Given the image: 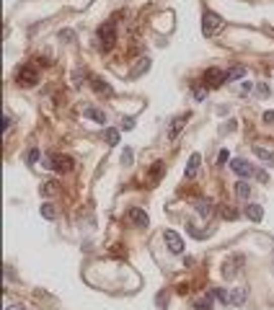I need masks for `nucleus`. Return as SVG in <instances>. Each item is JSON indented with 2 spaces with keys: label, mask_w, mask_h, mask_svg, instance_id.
<instances>
[{
  "label": "nucleus",
  "mask_w": 274,
  "mask_h": 310,
  "mask_svg": "<svg viewBox=\"0 0 274 310\" xmlns=\"http://www.w3.org/2000/svg\"><path fill=\"white\" fill-rule=\"evenodd\" d=\"M227 161H231V152H227V150H220V155H217V166H225Z\"/></svg>",
  "instance_id": "cd10ccee"
},
{
  "label": "nucleus",
  "mask_w": 274,
  "mask_h": 310,
  "mask_svg": "<svg viewBox=\"0 0 274 310\" xmlns=\"http://www.w3.org/2000/svg\"><path fill=\"white\" fill-rule=\"evenodd\" d=\"M99 44H101V49H109L114 41H117V34H114V21H106V24L99 29Z\"/></svg>",
  "instance_id": "20e7f679"
},
{
  "label": "nucleus",
  "mask_w": 274,
  "mask_h": 310,
  "mask_svg": "<svg viewBox=\"0 0 274 310\" xmlns=\"http://www.w3.org/2000/svg\"><path fill=\"white\" fill-rule=\"evenodd\" d=\"M231 168L241 176V179H248V176H254L256 171H254V166H251L248 161H243V158H236L233 163H231Z\"/></svg>",
  "instance_id": "6e6552de"
},
{
  "label": "nucleus",
  "mask_w": 274,
  "mask_h": 310,
  "mask_svg": "<svg viewBox=\"0 0 274 310\" xmlns=\"http://www.w3.org/2000/svg\"><path fill=\"white\" fill-rule=\"evenodd\" d=\"M55 191H57V184H55V181H47V184L39 186V194H41V196H52Z\"/></svg>",
  "instance_id": "412c9836"
},
{
  "label": "nucleus",
  "mask_w": 274,
  "mask_h": 310,
  "mask_svg": "<svg viewBox=\"0 0 274 310\" xmlns=\"http://www.w3.org/2000/svg\"><path fill=\"white\" fill-rule=\"evenodd\" d=\"M122 166H132V150L129 147L122 150Z\"/></svg>",
  "instance_id": "bb28decb"
},
{
  "label": "nucleus",
  "mask_w": 274,
  "mask_h": 310,
  "mask_svg": "<svg viewBox=\"0 0 274 310\" xmlns=\"http://www.w3.org/2000/svg\"><path fill=\"white\" fill-rule=\"evenodd\" d=\"M246 264V256L243 253H233V256H227L225 261H222V267H220V272H222V277L225 279H233L236 274H238V269Z\"/></svg>",
  "instance_id": "f03ea898"
},
{
  "label": "nucleus",
  "mask_w": 274,
  "mask_h": 310,
  "mask_svg": "<svg viewBox=\"0 0 274 310\" xmlns=\"http://www.w3.org/2000/svg\"><path fill=\"white\" fill-rule=\"evenodd\" d=\"M104 140H106L109 145H117V142H119V129H106V132H104Z\"/></svg>",
  "instance_id": "4be33fe9"
},
{
  "label": "nucleus",
  "mask_w": 274,
  "mask_h": 310,
  "mask_svg": "<svg viewBox=\"0 0 274 310\" xmlns=\"http://www.w3.org/2000/svg\"><path fill=\"white\" fill-rule=\"evenodd\" d=\"M243 75H246V68H243V65H236V68H231V70L225 73V80H238Z\"/></svg>",
  "instance_id": "6ab92c4d"
},
{
  "label": "nucleus",
  "mask_w": 274,
  "mask_h": 310,
  "mask_svg": "<svg viewBox=\"0 0 274 310\" xmlns=\"http://www.w3.org/2000/svg\"><path fill=\"white\" fill-rule=\"evenodd\" d=\"M16 80L24 85V88H31V85H36L39 83V75H36V70L34 68H29V65H24V68H18L16 70Z\"/></svg>",
  "instance_id": "39448f33"
},
{
  "label": "nucleus",
  "mask_w": 274,
  "mask_h": 310,
  "mask_svg": "<svg viewBox=\"0 0 274 310\" xmlns=\"http://www.w3.org/2000/svg\"><path fill=\"white\" fill-rule=\"evenodd\" d=\"M41 217H44V220H55V217H57V210H55L50 202L41 204Z\"/></svg>",
  "instance_id": "5701e85b"
},
{
  "label": "nucleus",
  "mask_w": 274,
  "mask_h": 310,
  "mask_svg": "<svg viewBox=\"0 0 274 310\" xmlns=\"http://www.w3.org/2000/svg\"><path fill=\"white\" fill-rule=\"evenodd\" d=\"M39 158H41V152H39L36 147H31V150L26 152V163H29V166H34V163H39Z\"/></svg>",
  "instance_id": "a878e982"
},
{
  "label": "nucleus",
  "mask_w": 274,
  "mask_h": 310,
  "mask_svg": "<svg viewBox=\"0 0 274 310\" xmlns=\"http://www.w3.org/2000/svg\"><path fill=\"white\" fill-rule=\"evenodd\" d=\"M204 83H210L212 88H217V85H222V83H225V73H222V70H217V68H210L207 73H204Z\"/></svg>",
  "instance_id": "1a4fd4ad"
},
{
  "label": "nucleus",
  "mask_w": 274,
  "mask_h": 310,
  "mask_svg": "<svg viewBox=\"0 0 274 310\" xmlns=\"http://www.w3.org/2000/svg\"><path fill=\"white\" fill-rule=\"evenodd\" d=\"M75 161L70 158V155H47V161H44V168H50V171H57V173H67V171H73Z\"/></svg>",
  "instance_id": "f257e3e1"
},
{
  "label": "nucleus",
  "mask_w": 274,
  "mask_h": 310,
  "mask_svg": "<svg viewBox=\"0 0 274 310\" xmlns=\"http://www.w3.org/2000/svg\"><path fill=\"white\" fill-rule=\"evenodd\" d=\"M129 223H132L134 228H148V225H150V217H148L145 210L132 207V210H129Z\"/></svg>",
  "instance_id": "0eeeda50"
},
{
  "label": "nucleus",
  "mask_w": 274,
  "mask_h": 310,
  "mask_svg": "<svg viewBox=\"0 0 274 310\" xmlns=\"http://www.w3.org/2000/svg\"><path fill=\"white\" fill-rule=\"evenodd\" d=\"M163 240H166V246H168V251L171 253H184V238H181L178 233H173V230H166L163 233Z\"/></svg>",
  "instance_id": "423d86ee"
},
{
  "label": "nucleus",
  "mask_w": 274,
  "mask_h": 310,
  "mask_svg": "<svg viewBox=\"0 0 274 310\" xmlns=\"http://www.w3.org/2000/svg\"><path fill=\"white\" fill-rule=\"evenodd\" d=\"M236 196H238V199H248V196H251V186H248L246 179H241V181L236 184Z\"/></svg>",
  "instance_id": "f3484780"
},
{
  "label": "nucleus",
  "mask_w": 274,
  "mask_h": 310,
  "mask_svg": "<svg viewBox=\"0 0 274 310\" xmlns=\"http://www.w3.org/2000/svg\"><path fill=\"white\" fill-rule=\"evenodd\" d=\"M199 163H202V155L194 152L192 158H189V166H187V173H184V179H194L197 171H199Z\"/></svg>",
  "instance_id": "f8f14e48"
},
{
  "label": "nucleus",
  "mask_w": 274,
  "mask_h": 310,
  "mask_svg": "<svg viewBox=\"0 0 274 310\" xmlns=\"http://www.w3.org/2000/svg\"><path fill=\"white\" fill-rule=\"evenodd\" d=\"M132 127H134V119H124L122 122V129H132Z\"/></svg>",
  "instance_id": "4c0bfd02"
},
{
  "label": "nucleus",
  "mask_w": 274,
  "mask_h": 310,
  "mask_svg": "<svg viewBox=\"0 0 274 310\" xmlns=\"http://www.w3.org/2000/svg\"><path fill=\"white\" fill-rule=\"evenodd\" d=\"M83 114H85L88 119H94L96 124H106V114L101 112V109H94V106H88V109H85Z\"/></svg>",
  "instance_id": "4468645a"
},
{
  "label": "nucleus",
  "mask_w": 274,
  "mask_h": 310,
  "mask_svg": "<svg viewBox=\"0 0 274 310\" xmlns=\"http://www.w3.org/2000/svg\"><path fill=\"white\" fill-rule=\"evenodd\" d=\"M187 228H189V233H192L194 238H204V233H202V230H197L194 225H187Z\"/></svg>",
  "instance_id": "f704fd0d"
},
{
  "label": "nucleus",
  "mask_w": 274,
  "mask_h": 310,
  "mask_svg": "<svg viewBox=\"0 0 274 310\" xmlns=\"http://www.w3.org/2000/svg\"><path fill=\"white\" fill-rule=\"evenodd\" d=\"M194 210H197L199 217H210V212H212V199H199V202L194 204Z\"/></svg>",
  "instance_id": "ddd939ff"
},
{
  "label": "nucleus",
  "mask_w": 274,
  "mask_h": 310,
  "mask_svg": "<svg viewBox=\"0 0 274 310\" xmlns=\"http://www.w3.org/2000/svg\"><path fill=\"white\" fill-rule=\"evenodd\" d=\"M246 297H248L246 287H236V290L231 292V305H243V302H246Z\"/></svg>",
  "instance_id": "2eb2a0df"
},
{
  "label": "nucleus",
  "mask_w": 274,
  "mask_h": 310,
  "mask_svg": "<svg viewBox=\"0 0 274 310\" xmlns=\"http://www.w3.org/2000/svg\"><path fill=\"white\" fill-rule=\"evenodd\" d=\"M256 179H259L261 184H266V181H269V173H266V171H256Z\"/></svg>",
  "instance_id": "473e14b6"
},
{
  "label": "nucleus",
  "mask_w": 274,
  "mask_h": 310,
  "mask_svg": "<svg viewBox=\"0 0 274 310\" xmlns=\"http://www.w3.org/2000/svg\"><path fill=\"white\" fill-rule=\"evenodd\" d=\"M60 39H62V41H73L75 34H73V31H60Z\"/></svg>",
  "instance_id": "2f4dec72"
},
{
  "label": "nucleus",
  "mask_w": 274,
  "mask_h": 310,
  "mask_svg": "<svg viewBox=\"0 0 274 310\" xmlns=\"http://www.w3.org/2000/svg\"><path fill=\"white\" fill-rule=\"evenodd\" d=\"M256 91H259V96H269V88H266L264 83H259V85H256Z\"/></svg>",
  "instance_id": "72a5a7b5"
},
{
  "label": "nucleus",
  "mask_w": 274,
  "mask_h": 310,
  "mask_svg": "<svg viewBox=\"0 0 274 310\" xmlns=\"http://www.w3.org/2000/svg\"><path fill=\"white\" fill-rule=\"evenodd\" d=\"M94 91H96L99 96H101V93H104V96H111V85H109L106 80H99V78H96V80H94Z\"/></svg>",
  "instance_id": "aec40b11"
},
{
  "label": "nucleus",
  "mask_w": 274,
  "mask_h": 310,
  "mask_svg": "<svg viewBox=\"0 0 274 310\" xmlns=\"http://www.w3.org/2000/svg\"><path fill=\"white\" fill-rule=\"evenodd\" d=\"M8 310H24V305H11Z\"/></svg>",
  "instance_id": "58836bf2"
},
{
  "label": "nucleus",
  "mask_w": 274,
  "mask_h": 310,
  "mask_svg": "<svg viewBox=\"0 0 274 310\" xmlns=\"http://www.w3.org/2000/svg\"><path fill=\"white\" fill-rule=\"evenodd\" d=\"M246 217L251 220V223H261V217H264V207L261 204H246Z\"/></svg>",
  "instance_id": "9d476101"
},
{
  "label": "nucleus",
  "mask_w": 274,
  "mask_h": 310,
  "mask_svg": "<svg viewBox=\"0 0 274 310\" xmlns=\"http://www.w3.org/2000/svg\"><path fill=\"white\" fill-rule=\"evenodd\" d=\"M161 173H163V163L158 161V163H153V171H150V181L155 184L158 179H161Z\"/></svg>",
  "instance_id": "393cba45"
},
{
  "label": "nucleus",
  "mask_w": 274,
  "mask_h": 310,
  "mask_svg": "<svg viewBox=\"0 0 274 310\" xmlns=\"http://www.w3.org/2000/svg\"><path fill=\"white\" fill-rule=\"evenodd\" d=\"M261 122H264V124H274V112H264Z\"/></svg>",
  "instance_id": "7c9ffc66"
},
{
  "label": "nucleus",
  "mask_w": 274,
  "mask_h": 310,
  "mask_svg": "<svg viewBox=\"0 0 274 310\" xmlns=\"http://www.w3.org/2000/svg\"><path fill=\"white\" fill-rule=\"evenodd\" d=\"M220 29H222V18H220L217 13H212V11L204 13V18H202V31H204V36H215Z\"/></svg>",
  "instance_id": "7ed1b4c3"
},
{
  "label": "nucleus",
  "mask_w": 274,
  "mask_h": 310,
  "mask_svg": "<svg viewBox=\"0 0 274 310\" xmlns=\"http://www.w3.org/2000/svg\"><path fill=\"white\" fill-rule=\"evenodd\" d=\"M204 96H207V88H194V98L197 101H202Z\"/></svg>",
  "instance_id": "c756f323"
},
{
  "label": "nucleus",
  "mask_w": 274,
  "mask_h": 310,
  "mask_svg": "<svg viewBox=\"0 0 274 310\" xmlns=\"http://www.w3.org/2000/svg\"><path fill=\"white\" fill-rule=\"evenodd\" d=\"M222 217H225V220H236V217H238V212H236V210H231V207H222Z\"/></svg>",
  "instance_id": "c85d7f7f"
},
{
  "label": "nucleus",
  "mask_w": 274,
  "mask_h": 310,
  "mask_svg": "<svg viewBox=\"0 0 274 310\" xmlns=\"http://www.w3.org/2000/svg\"><path fill=\"white\" fill-rule=\"evenodd\" d=\"M8 127H11V114L6 112V114H3V129H8Z\"/></svg>",
  "instance_id": "e433bc0d"
},
{
  "label": "nucleus",
  "mask_w": 274,
  "mask_h": 310,
  "mask_svg": "<svg viewBox=\"0 0 274 310\" xmlns=\"http://www.w3.org/2000/svg\"><path fill=\"white\" fill-rule=\"evenodd\" d=\"M254 152H256V158H261L264 163H274V150H266L261 145H254Z\"/></svg>",
  "instance_id": "dca6fc26"
},
{
  "label": "nucleus",
  "mask_w": 274,
  "mask_h": 310,
  "mask_svg": "<svg viewBox=\"0 0 274 310\" xmlns=\"http://www.w3.org/2000/svg\"><path fill=\"white\" fill-rule=\"evenodd\" d=\"M251 88H254L251 83H241V93H251Z\"/></svg>",
  "instance_id": "c9c22d12"
},
{
  "label": "nucleus",
  "mask_w": 274,
  "mask_h": 310,
  "mask_svg": "<svg viewBox=\"0 0 274 310\" xmlns=\"http://www.w3.org/2000/svg\"><path fill=\"white\" fill-rule=\"evenodd\" d=\"M187 119H189V117L184 114V117H176V119L171 122V127H168V140H176V137H178V132H181V129H184V124H187Z\"/></svg>",
  "instance_id": "9b49d317"
},
{
  "label": "nucleus",
  "mask_w": 274,
  "mask_h": 310,
  "mask_svg": "<svg viewBox=\"0 0 274 310\" xmlns=\"http://www.w3.org/2000/svg\"><path fill=\"white\" fill-rule=\"evenodd\" d=\"M194 307H197V310H210V307H212V295H207V297H199V300L194 302Z\"/></svg>",
  "instance_id": "b1692460"
},
{
  "label": "nucleus",
  "mask_w": 274,
  "mask_h": 310,
  "mask_svg": "<svg viewBox=\"0 0 274 310\" xmlns=\"http://www.w3.org/2000/svg\"><path fill=\"white\" fill-rule=\"evenodd\" d=\"M215 300H220L222 305H227V302H231V292H227V290H222V287H212V292H210Z\"/></svg>",
  "instance_id": "a211bd4d"
}]
</instances>
